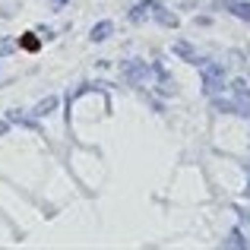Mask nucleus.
<instances>
[{
  "mask_svg": "<svg viewBox=\"0 0 250 250\" xmlns=\"http://www.w3.org/2000/svg\"><path fill=\"white\" fill-rule=\"evenodd\" d=\"M203 83H206V92H209V95L222 92V89H225V70L215 67V63H209V67L203 70Z\"/></svg>",
  "mask_w": 250,
  "mask_h": 250,
  "instance_id": "1",
  "label": "nucleus"
},
{
  "mask_svg": "<svg viewBox=\"0 0 250 250\" xmlns=\"http://www.w3.org/2000/svg\"><path fill=\"white\" fill-rule=\"evenodd\" d=\"M231 13L250 22V0H231Z\"/></svg>",
  "mask_w": 250,
  "mask_h": 250,
  "instance_id": "2",
  "label": "nucleus"
},
{
  "mask_svg": "<svg viewBox=\"0 0 250 250\" xmlns=\"http://www.w3.org/2000/svg\"><path fill=\"white\" fill-rule=\"evenodd\" d=\"M108 32H111V22H102V25L95 29V35H92V38H95V42H102V38L108 35Z\"/></svg>",
  "mask_w": 250,
  "mask_h": 250,
  "instance_id": "3",
  "label": "nucleus"
},
{
  "mask_svg": "<svg viewBox=\"0 0 250 250\" xmlns=\"http://www.w3.org/2000/svg\"><path fill=\"white\" fill-rule=\"evenodd\" d=\"M225 244H228V247H244V244H247V241H244V238H241V234H238V231H234V234H231V238H228V241H225Z\"/></svg>",
  "mask_w": 250,
  "mask_h": 250,
  "instance_id": "4",
  "label": "nucleus"
},
{
  "mask_svg": "<svg viewBox=\"0 0 250 250\" xmlns=\"http://www.w3.org/2000/svg\"><path fill=\"white\" fill-rule=\"evenodd\" d=\"M51 108H54V98H48V102H44V104H42V111H38V114H48V111H51Z\"/></svg>",
  "mask_w": 250,
  "mask_h": 250,
  "instance_id": "5",
  "label": "nucleus"
}]
</instances>
